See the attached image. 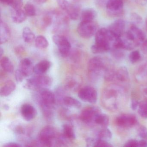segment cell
Instances as JSON below:
<instances>
[{
  "mask_svg": "<svg viewBox=\"0 0 147 147\" xmlns=\"http://www.w3.org/2000/svg\"><path fill=\"white\" fill-rule=\"evenodd\" d=\"M145 34L137 26L132 24L127 31L120 36L122 49L131 50L142 44L145 40Z\"/></svg>",
  "mask_w": 147,
  "mask_h": 147,
  "instance_id": "6da1fadb",
  "label": "cell"
},
{
  "mask_svg": "<svg viewBox=\"0 0 147 147\" xmlns=\"http://www.w3.org/2000/svg\"><path fill=\"white\" fill-rule=\"evenodd\" d=\"M95 44L99 46L105 52L116 48L119 37L108 29L101 28L95 34Z\"/></svg>",
  "mask_w": 147,
  "mask_h": 147,
  "instance_id": "7a4b0ae2",
  "label": "cell"
},
{
  "mask_svg": "<svg viewBox=\"0 0 147 147\" xmlns=\"http://www.w3.org/2000/svg\"><path fill=\"white\" fill-rule=\"evenodd\" d=\"M52 83L50 77L43 75H38L27 80L25 87L32 90L44 88L50 86Z\"/></svg>",
  "mask_w": 147,
  "mask_h": 147,
  "instance_id": "3957f363",
  "label": "cell"
},
{
  "mask_svg": "<svg viewBox=\"0 0 147 147\" xmlns=\"http://www.w3.org/2000/svg\"><path fill=\"white\" fill-rule=\"evenodd\" d=\"M98 25L94 20L81 21L77 27V32L81 37L89 38L95 35L97 32Z\"/></svg>",
  "mask_w": 147,
  "mask_h": 147,
  "instance_id": "277c9868",
  "label": "cell"
},
{
  "mask_svg": "<svg viewBox=\"0 0 147 147\" xmlns=\"http://www.w3.org/2000/svg\"><path fill=\"white\" fill-rule=\"evenodd\" d=\"M52 40L57 46L62 56H68L71 51V45L67 38L62 35H57L53 36Z\"/></svg>",
  "mask_w": 147,
  "mask_h": 147,
  "instance_id": "5b68a950",
  "label": "cell"
},
{
  "mask_svg": "<svg viewBox=\"0 0 147 147\" xmlns=\"http://www.w3.org/2000/svg\"><path fill=\"white\" fill-rule=\"evenodd\" d=\"M57 136L56 130L52 126H46L41 130L39 134L40 143L45 146H51L52 141Z\"/></svg>",
  "mask_w": 147,
  "mask_h": 147,
  "instance_id": "8992f818",
  "label": "cell"
},
{
  "mask_svg": "<svg viewBox=\"0 0 147 147\" xmlns=\"http://www.w3.org/2000/svg\"><path fill=\"white\" fill-rule=\"evenodd\" d=\"M123 8L122 0H108L106 4L107 13L111 17H119L123 13Z\"/></svg>",
  "mask_w": 147,
  "mask_h": 147,
  "instance_id": "52a82bcc",
  "label": "cell"
},
{
  "mask_svg": "<svg viewBox=\"0 0 147 147\" xmlns=\"http://www.w3.org/2000/svg\"><path fill=\"white\" fill-rule=\"evenodd\" d=\"M79 98L83 101L94 104L98 99V93L92 87L86 86L81 89L78 93Z\"/></svg>",
  "mask_w": 147,
  "mask_h": 147,
  "instance_id": "ba28073f",
  "label": "cell"
},
{
  "mask_svg": "<svg viewBox=\"0 0 147 147\" xmlns=\"http://www.w3.org/2000/svg\"><path fill=\"white\" fill-rule=\"evenodd\" d=\"M105 63L103 58L99 57H93L88 63V69L92 75H98L105 68Z\"/></svg>",
  "mask_w": 147,
  "mask_h": 147,
  "instance_id": "9c48e42d",
  "label": "cell"
},
{
  "mask_svg": "<svg viewBox=\"0 0 147 147\" xmlns=\"http://www.w3.org/2000/svg\"><path fill=\"white\" fill-rule=\"evenodd\" d=\"M100 113L95 107H88L84 109L80 114V118L84 123H89L95 120L96 116Z\"/></svg>",
  "mask_w": 147,
  "mask_h": 147,
  "instance_id": "30bf717a",
  "label": "cell"
},
{
  "mask_svg": "<svg viewBox=\"0 0 147 147\" xmlns=\"http://www.w3.org/2000/svg\"><path fill=\"white\" fill-rule=\"evenodd\" d=\"M136 122V117L131 114H123L118 117L116 119L117 124L122 127H131L135 125Z\"/></svg>",
  "mask_w": 147,
  "mask_h": 147,
  "instance_id": "8fae6325",
  "label": "cell"
},
{
  "mask_svg": "<svg viewBox=\"0 0 147 147\" xmlns=\"http://www.w3.org/2000/svg\"><path fill=\"white\" fill-rule=\"evenodd\" d=\"M21 113L25 120L29 121L32 120L36 117L37 111L31 105L26 104L21 107Z\"/></svg>",
  "mask_w": 147,
  "mask_h": 147,
  "instance_id": "7c38bea8",
  "label": "cell"
},
{
  "mask_svg": "<svg viewBox=\"0 0 147 147\" xmlns=\"http://www.w3.org/2000/svg\"><path fill=\"white\" fill-rule=\"evenodd\" d=\"M40 94L42 101L41 104L51 107L55 104V98L54 94L51 91L44 88L40 90Z\"/></svg>",
  "mask_w": 147,
  "mask_h": 147,
  "instance_id": "4fadbf2b",
  "label": "cell"
},
{
  "mask_svg": "<svg viewBox=\"0 0 147 147\" xmlns=\"http://www.w3.org/2000/svg\"><path fill=\"white\" fill-rule=\"evenodd\" d=\"M125 27L124 20L119 19L113 22L109 26L108 29L118 36L120 37L125 32Z\"/></svg>",
  "mask_w": 147,
  "mask_h": 147,
  "instance_id": "5bb4252c",
  "label": "cell"
},
{
  "mask_svg": "<svg viewBox=\"0 0 147 147\" xmlns=\"http://www.w3.org/2000/svg\"><path fill=\"white\" fill-rule=\"evenodd\" d=\"M34 68L32 62L29 58H25L22 59L20 63L19 69L26 77L30 76L34 72Z\"/></svg>",
  "mask_w": 147,
  "mask_h": 147,
  "instance_id": "9a60e30c",
  "label": "cell"
},
{
  "mask_svg": "<svg viewBox=\"0 0 147 147\" xmlns=\"http://www.w3.org/2000/svg\"><path fill=\"white\" fill-rule=\"evenodd\" d=\"M11 32L10 28L5 23L1 20L0 22V43H5L10 39Z\"/></svg>",
  "mask_w": 147,
  "mask_h": 147,
  "instance_id": "2e32d148",
  "label": "cell"
},
{
  "mask_svg": "<svg viewBox=\"0 0 147 147\" xmlns=\"http://www.w3.org/2000/svg\"><path fill=\"white\" fill-rule=\"evenodd\" d=\"M27 16L24 10L22 8L19 9H12L11 17L12 20L16 24H21L26 19Z\"/></svg>",
  "mask_w": 147,
  "mask_h": 147,
  "instance_id": "e0dca14e",
  "label": "cell"
},
{
  "mask_svg": "<svg viewBox=\"0 0 147 147\" xmlns=\"http://www.w3.org/2000/svg\"><path fill=\"white\" fill-rule=\"evenodd\" d=\"M51 63L47 60H42L37 63L34 68V72L37 75H42L50 68Z\"/></svg>",
  "mask_w": 147,
  "mask_h": 147,
  "instance_id": "ac0fdd59",
  "label": "cell"
},
{
  "mask_svg": "<svg viewBox=\"0 0 147 147\" xmlns=\"http://www.w3.org/2000/svg\"><path fill=\"white\" fill-rule=\"evenodd\" d=\"M15 82L13 81H7L1 88L0 94L2 97H7L11 94L16 89Z\"/></svg>",
  "mask_w": 147,
  "mask_h": 147,
  "instance_id": "d6986e66",
  "label": "cell"
},
{
  "mask_svg": "<svg viewBox=\"0 0 147 147\" xmlns=\"http://www.w3.org/2000/svg\"><path fill=\"white\" fill-rule=\"evenodd\" d=\"M97 16V13L92 8H86L81 12V21H93Z\"/></svg>",
  "mask_w": 147,
  "mask_h": 147,
  "instance_id": "ffe728a7",
  "label": "cell"
},
{
  "mask_svg": "<svg viewBox=\"0 0 147 147\" xmlns=\"http://www.w3.org/2000/svg\"><path fill=\"white\" fill-rule=\"evenodd\" d=\"M80 7L77 5L69 4L68 8L66 11L69 18L73 20H76L80 16Z\"/></svg>",
  "mask_w": 147,
  "mask_h": 147,
  "instance_id": "44dd1931",
  "label": "cell"
},
{
  "mask_svg": "<svg viewBox=\"0 0 147 147\" xmlns=\"http://www.w3.org/2000/svg\"><path fill=\"white\" fill-rule=\"evenodd\" d=\"M1 66L3 70L7 73H12L14 71L13 64L7 57L4 56L1 58Z\"/></svg>",
  "mask_w": 147,
  "mask_h": 147,
  "instance_id": "7402d4cb",
  "label": "cell"
},
{
  "mask_svg": "<svg viewBox=\"0 0 147 147\" xmlns=\"http://www.w3.org/2000/svg\"><path fill=\"white\" fill-rule=\"evenodd\" d=\"M22 36L24 41L27 43H31L36 39L35 34L28 27H25L24 28Z\"/></svg>",
  "mask_w": 147,
  "mask_h": 147,
  "instance_id": "603a6c76",
  "label": "cell"
},
{
  "mask_svg": "<svg viewBox=\"0 0 147 147\" xmlns=\"http://www.w3.org/2000/svg\"><path fill=\"white\" fill-rule=\"evenodd\" d=\"M63 101L64 104L67 106L76 108L81 107L82 104L80 102L73 97L67 96L63 98Z\"/></svg>",
  "mask_w": 147,
  "mask_h": 147,
  "instance_id": "cb8c5ba5",
  "label": "cell"
},
{
  "mask_svg": "<svg viewBox=\"0 0 147 147\" xmlns=\"http://www.w3.org/2000/svg\"><path fill=\"white\" fill-rule=\"evenodd\" d=\"M116 78L118 80L124 82L129 78V73L125 67H122L119 68L116 72Z\"/></svg>",
  "mask_w": 147,
  "mask_h": 147,
  "instance_id": "d4e9b609",
  "label": "cell"
},
{
  "mask_svg": "<svg viewBox=\"0 0 147 147\" xmlns=\"http://www.w3.org/2000/svg\"><path fill=\"white\" fill-rule=\"evenodd\" d=\"M36 47L39 49H45L49 46V42L45 37L39 36L35 39Z\"/></svg>",
  "mask_w": 147,
  "mask_h": 147,
  "instance_id": "484cf974",
  "label": "cell"
},
{
  "mask_svg": "<svg viewBox=\"0 0 147 147\" xmlns=\"http://www.w3.org/2000/svg\"><path fill=\"white\" fill-rule=\"evenodd\" d=\"M63 134L65 137L69 139H74L76 136L73 127L70 125L64 124L63 126Z\"/></svg>",
  "mask_w": 147,
  "mask_h": 147,
  "instance_id": "4316f807",
  "label": "cell"
},
{
  "mask_svg": "<svg viewBox=\"0 0 147 147\" xmlns=\"http://www.w3.org/2000/svg\"><path fill=\"white\" fill-rule=\"evenodd\" d=\"M94 122L97 124L102 126H107L109 124V118L106 114L100 113L95 117Z\"/></svg>",
  "mask_w": 147,
  "mask_h": 147,
  "instance_id": "83f0119b",
  "label": "cell"
},
{
  "mask_svg": "<svg viewBox=\"0 0 147 147\" xmlns=\"http://www.w3.org/2000/svg\"><path fill=\"white\" fill-rule=\"evenodd\" d=\"M138 112L142 117L147 119V101L144 100L139 103Z\"/></svg>",
  "mask_w": 147,
  "mask_h": 147,
  "instance_id": "f1b7e54d",
  "label": "cell"
},
{
  "mask_svg": "<svg viewBox=\"0 0 147 147\" xmlns=\"http://www.w3.org/2000/svg\"><path fill=\"white\" fill-rule=\"evenodd\" d=\"M24 11L28 17H32L36 16V8L32 4L28 3L25 5Z\"/></svg>",
  "mask_w": 147,
  "mask_h": 147,
  "instance_id": "f546056e",
  "label": "cell"
},
{
  "mask_svg": "<svg viewBox=\"0 0 147 147\" xmlns=\"http://www.w3.org/2000/svg\"><path fill=\"white\" fill-rule=\"evenodd\" d=\"M98 136V138L99 139L107 141V140L111 139L112 135L111 132L109 129L105 128L100 131Z\"/></svg>",
  "mask_w": 147,
  "mask_h": 147,
  "instance_id": "4dcf8cb0",
  "label": "cell"
},
{
  "mask_svg": "<svg viewBox=\"0 0 147 147\" xmlns=\"http://www.w3.org/2000/svg\"><path fill=\"white\" fill-rule=\"evenodd\" d=\"M116 76V72L112 69H107L105 70L104 77L107 81H111L113 80Z\"/></svg>",
  "mask_w": 147,
  "mask_h": 147,
  "instance_id": "1f68e13d",
  "label": "cell"
},
{
  "mask_svg": "<svg viewBox=\"0 0 147 147\" xmlns=\"http://www.w3.org/2000/svg\"><path fill=\"white\" fill-rule=\"evenodd\" d=\"M141 58V55L138 51H134L129 55V59L132 63L137 62Z\"/></svg>",
  "mask_w": 147,
  "mask_h": 147,
  "instance_id": "d6a6232c",
  "label": "cell"
},
{
  "mask_svg": "<svg viewBox=\"0 0 147 147\" xmlns=\"http://www.w3.org/2000/svg\"><path fill=\"white\" fill-rule=\"evenodd\" d=\"M130 18L132 24L135 25L137 26V25L141 24L142 21V19L141 16L135 13H133L131 14Z\"/></svg>",
  "mask_w": 147,
  "mask_h": 147,
  "instance_id": "836d02e7",
  "label": "cell"
},
{
  "mask_svg": "<svg viewBox=\"0 0 147 147\" xmlns=\"http://www.w3.org/2000/svg\"><path fill=\"white\" fill-rule=\"evenodd\" d=\"M9 5L12 9H21L23 6V0H11Z\"/></svg>",
  "mask_w": 147,
  "mask_h": 147,
  "instance_id": "e575fe53",
  "label": "cell"
},
{
  "mask_svg": "<svg viewBox=\"0 0 147 147\" xmlns=\"http://www.w3.org/2000/svg\"><path fill=\"white\" fill-rule=\"evenodd\" d=\"M112 146V145L106 140L98 138L95 141L94 147H111Z\"/></svg>",
  "mask_w": 147,
  "mask_h": 147,
  "instance_id": "d590c367",
  "label": "cell"
},
{
  "mask_svg": "<svg viewBox=\"0 0 147 147\" xmlns=\"http://www.w3.org/2000/svg\"><path fill=\"white\" fill-rule=\"evenodd\" d=\"M57 5L62 10L66 11L69 5V3L67 0H56Z\"/></svg>",
  "mask_w": 147,
  "mask_h": 147,
  "instance_id": "8d00e7d4",
  "label": "cell"
},
{
  "mask_svg": "<svg viewBox=\"0 0 147 147\" xmlns=\"http://www.w3.org/2000/svg\"><path fill=\"white\" fill-rule=\"evenodd\" d=\"M138 134L141 138H146L147 137V129L145 126H140L138 129Z\"/></svg>",
  "mask_w": 147,
  "mask_h": 147,
  "instance_id": "74e56055",
  "label": "cell"
},
{
  "mask_svg": "<svg viewBox=\"0 0 147 147\" xmlns=\"http://www.w3.org/2000/svg\"><path fill=\"white\" fill-rule=\"evenodd\" d=\"M15 79L18 82H21L26 77V76L19 69L15 72Z\"/></svg>",
  "mask_w": 147,
  "mask_h": 147,
  "instance_id": "f35d334b",
  "label": "cell"
},
{
  "mask_svg": "<svg viewBox=\"0 0 147 147\" xmlns=\"http://www.w3.org/2000/svg\"><path fill=\"white\" fill-rule=\"evenodd\" d=\"M52 18L50 15H46L44 17L42 20V24L45 27H48L52 24Z\"/></svg>",
  "mask_w": 147,
  "mask_h": 147,
  "instance_id": "ab89813d",
  "label": "cell"
},
{
  "mask_svg": "<svg viewBox=\"0 0 147 147\" xmlns=\"http://www.w3.org/2000/svg\"><path fill=\"white\" fill-rule=\"evenodd\" d=\"M124 147H138V141L135 139H130L125 144Z\"/></svg>",
  "mask_w": 147,
  "mask_h": 147,
  "instance_id": "60d3db41",
  "label": "cell"
},
{
  "mask_svg": "<svg viewBox=\"0 0 147 147\" xmlns=\"http://www.w3.org/2000/svg\"><path fill=\"white\" fill-rule=\"evenodd\" d=\"M139 103L137 100L132 99L131 101V107L132 110H136L137 108L138 107Z\"/></svg>",
  "mask_w": 147,
  "mask_h": 147,
  "instance_id": "b9f144b4",
  "label": "cell"
},
{
  "mask_svg": "<svg viewBox=\"0 0 147 147\" xmlns=\"http://www.w3.org/2000/svg\"><path fill=\"white\" fill-rule=\"evenodd\" d=\"M22 145H20L19 144L16 142H9L5 144L3 146L4 147H21Z\"/></svg>",
  "mask_w": 147,
  "mask_h": 147,
  "instance_id": "7bdbcfd3",
  "label": "cell"
},
{
  "mask_svg": "<svg viewBox=\"0 0 147 147\" xmlns=\"http://www.w3.org/2000/svg\"><path fill=\"white\" fill-rule=\"evenodd\" d=\"M136 2L137 4L142 6L147 5V0H136Z\"/></svg>",
  "mask_w": 147,
  "mask_h": 147,
  "instance_id": "ee69618b",
  "label": "cell"
},
{
  "mask_svg": "<svg viewBox=\"0 0 147 147\" xmlns=\"http://www.w3.org/2000/svg\"><path fill=\"white\" fill-rule=\"evenodd\" d=\"M142 49L144 52L147 53V39L144 40L143 42L142 43Z\"/></svg>",
  "mask_w": 147,
  "mask_h": 147,
  "instance_id": "f6af8a7d",
  "label": "cell"
},
{
  "mask_svg": "<svg viewBox=\"0 0 147 147\" xmlns=\"http://www.w3.org/2000/svg\"><path fill=\"white\" fill-rule=\"evenodd\" d=\"M147 146V143L144 140L138 141V147H146Z\"/></svg>",
  "mask_w": 147,
  "mask_h": 147,
  "instance_id": "bcb514c9",
  "label": "cell"
},
{
  "mask_svg": "<svg viewBox=\"0 0 147 147\" xmlns=\"http://www.w3.org/2000/svg\"><path fill=\"white\" fill-rule=\"evenodd\" d=\"M35 3L37 4H42L45 3L47 1V0H32Z\"/></svg>",
  "mask_w": 147,
  "mask_h": 147,
  "instance_id": "7dc6e473",
  "label": "cell"
},
{
  "mask_svg": "<svg viewBox=\"0 0 147 147\" xmlns=\"http://www.w3.org/2000/svg\"><path fill=\"white\" fill-rule=\"evenodd\" d=\"M1 3H3L4 5H9L11 2V0H0Z\"/></svg>",
  "mask_w": 147,
  "mask_h": 147,
  "instance_id": "c3c4849f",
  "label": "cell"
},
{
  "mask_svg": "<svg viewBox=\"0 0 147 147\" xmlns=\"http://www.w3.org/2000/svg\"><path fill=\"white\" fill-rule=\"evenodd\" d=\"M4 54V50L1 47L0 48V56L1 57H2V55Z\"/></svg>",
  "mask_w": 147,
  "mask_h": 147,
  "instance_id": "681fc988",
  "label": "cell"
},
{
  "mask_svg": "<svg viewBox=\"0 0 147 147\" xmlns=\"http://www.w3.org/2000/svg\"><path fill=\"white\" fill-rule=\"evenodd\" d=\"M144 92L145 94L147 95V87L144 89Z\"/></svg>",
  "mask_w": 147,
  "mask_h": 147,
  "instance_id": "f907efd6",
  "label": "cell"
},
{
  "mask_svg": "<svg viewBox=\"0 0 147 147\" xmlns=\"http://www.w3.org/2000/svg\"><path fill=\"white\" fill-rule=\"evenodd\" d=\"M145 28H146V30L147 31V19L145 22Z\"/></svg>",
  "mask_w": 147,
  "mask_h": 147,
  "instance_id": "816d5d0a",
  "label": "cell"
}]
</instances>
